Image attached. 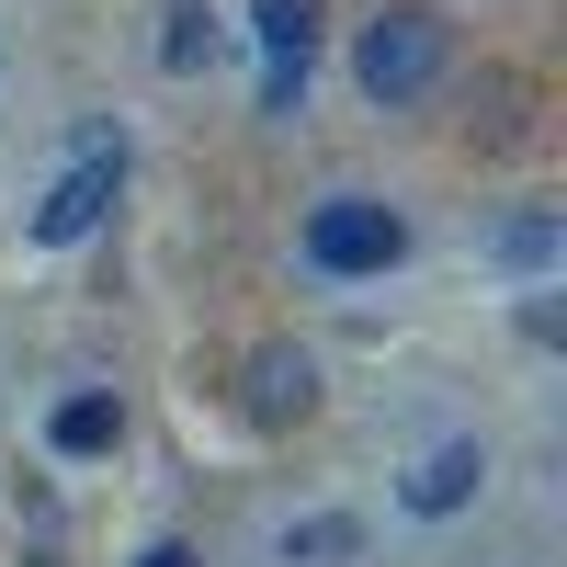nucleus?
I'll list each match as a JSON object with an SVG mask.
<instances>
[{
  "mask_svg": "<svg viewBox=\"0 0 567 567\" xmlns=\"http://www.w3.org/2000/svg\"><path fill=\"white\" fill-rule=\"evenodd\" d=\"M443 69H454V23L420 12V0H398V12H374L352 34V80H363V103H386V114L398 103H432Z\"/></svg>",
  "mask_w": 567,
  "mask_h": 567,
  "instance_id": "f257e3e1",
  "label": "nucleus"
},
{
  "mask_svg": "<svg viewBox=\"0 0 567 567\" xmlns=\"http://www.w3.org/2000/svg\"><path fill=\"white\" fill-rule=\"evenodd\" d=\"M114 194H125V136H114V125H80V148H69V171H58V194L34 205V250H80L91 227L114 216Z\"/></svg>",
  "mask_w": 567,
  "mask_h": 567,
  "instance_id": "f03ea898",
  "label": "nucleus"
},
{
  "mask_svg": "<svg viewBox=\"0 0 567 567\" xmlns=\"http://www.w3.org/2000/svg\"><path fill=\"white\" fill-rule=\"evenodd\" d=\"M307 261L329 284H363V272H398L409 261V216L398 205H374V194H329L307 216Z\"/></svg>",
  "mask_w": 567,
  "mask_h": 567,
  "instance_id": "7ed1b4c3",
  "label": "nucleus"
},
{
  "mask_svg": "<svg viewBox=\"0 0 567 567\" xmlns=\"http://www.w3.org/2000/svg\"><path fill=\"white\" fill-rule=\"evenodd\" d=\"M250 34H261V114H296L307 103V58H318V12L307 0H261Z\"/></svg>",
  "mask_w": 567,
  "mask_h": 567,
  "instance_id": "20e7f679",
  "label": "nucleus"
},
{
  "mask_svg": "<svg viewBox=\"0 0 567 567\" xmlns=\"http://www.w3.org/2000/svg\"><path fill=\"white\" fill-rule=\"evenodd\" d=\"M239 409L261 420V432H296V420L318 409V363H307L296 341H261V352H250V374H239Z\"/></svg>",
  "mask_w": 567,
  "mask_h": 567,
  "instance_id": "39448f33",
  "label": "nucleus"
},
{
  "mask_svg": "<svg viewBox=\"0 0 567 567\" xmlns=\"http://www.w3.org/2000/svg\"><path fill=\"white\" fill-rule=\"evenodd\" d=\"M477 488H488V443H477V432H454V443H432V454L409 465V488H398V499L420 511V523H454Z\"/></svg>",
  "mask_w": 567,
  "mask_h": 567,
  "instance_id": "423d86ee",
  "label": "nucleus"
},
{
  "mask_svg": "<svg viewBox=\"0 0 567 567\" xmlns=\"http://www.w3.org/2000/svg\"><path fill=\"white\" fill-rule=\"evenodd\" d=\"M45 443H58V454H114V443H125V409H114V386H80V398H58Z\"/></svg>",
  "mask_w": 567,
  "mask_h": 567,
  "instance_id": "0eeeda50",
  "label": "nucleus"
},
{
  "mask_svg": "<svg viewBox=\"0 0 567 567\" xmlns=\"http://www.w3.org/2000/svg\"><path fill=\"white\" fill-rule=\"evenodd\" d=\"M556 250H567V227H556L545 205L499 216V239H488V261H499V272H556Z\"/></svg>",
  "mask_w": 567,
  "mask_h": 567,
  "instance_id": "6e6552de",
  "label": "nucleus"
},
{
  "mask_svg": "<svg viewBox=\"0 0 567 567\" xmlns=\"http://www.w3.org/2000/svg\"><path fill=\"white\" fill-rule=\"evenodd\" d=\"M216 58V12L205 0H171V34H159V69H205Z\"/></svg>",
  "mask_w": 567,
  "mask_h": 567,
  "instance_id": "1a4fd4ad",
  "label": "nucleus"
},
{
  "mask_svg": "<svg viewBox=\"0 0 567 567\" xmlns=\"http://www.w3.org/2000/svg\"><path fill=\"white\" fill-rule=\"evenodd\" d=\"M363 534L352 523H296V534H284V567H296V556H352Z\"/></svg>",
  "mask_w": 567,
  "mask_h": 567,
  "instance_id": "9d476101",
  "label": "nucleus"
},
{
  "mask_svg": "<svg viewBox=\"0 0 567 567\" xmlns=\"http://www.w3.org/2000/svg\"><path fill=\"white\" fill-rule=\"evenodd\" d=\"M136 567H205L194 545H148V556H136Z\"/></svg>",
  "mask_w": 567,
  "mask_h": 567,
  "instance_id": "9b49d317",
  "label": "nucleus"
}]
</instances>
